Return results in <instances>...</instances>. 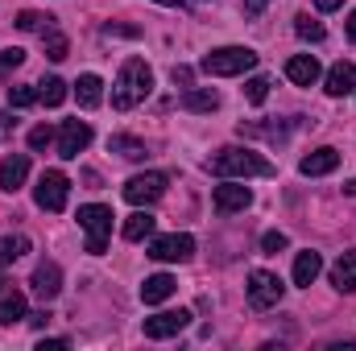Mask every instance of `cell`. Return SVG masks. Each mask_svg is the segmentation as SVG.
<instances>
[{
    "instance_id": "8992f818",
    "label": "cell",
    "mask_w": 356,
    "mask_h": 351,
    "mask_svg": "<svg viewBox=\"0 0 356 351\" xmlns=\"http://www.w3.org/2000/svg\"><path fill=\"white\" fill-rule=\"evenodd\" d=\"M166 186H170V178L166 174H137L124 182V198L133 203V207H149V203H158L162 194H166Z\"/></svg>"
},
{
    "instance_id": "cb8c5ba5",
    "label": "cell",
    "mask_w": 356,
    "mask_h": 351,
    "mask_svg": "<svg viewBox=\"0 0 356 351\" xmlns=\"http://www.w3.org/2000/svg\"><path fill=\"white\" fill-rule=\"evenodd\" d=\"M21 318H29V314H25V298H21V293H4V298H0V327H13V323H21Z\"/></svg>"
},
{
    "instance_id": "f546056e",
    "label": "cell",
    "mask_w": 356,
    "mask_h": 351,
    "mask_svg": "<svg viewBox=\"0 0 356 351\" xmlns=\"http://www.w3.org/2000/svg\"><path fill=\"white\" fill-rule=\"evenodd\" d=\"M266 95H269V79L266 75H253V79L245 83V99H249V103H266Z\"/></svg>"
},
{
    "instance_id": "ffe728a7",
    "label": "cell",
    "mask_w": 356,
    "mask_h": 351,
    "mask_svg": "<svg viewBox=\"0 0 356 351\" xmlns=\"http://www.w3.org/2000/svg\"><path fill=\"white\" fill-rule=\"evenodd\" d=\"M154 223H158V219H154L149 211H137V215H129V219H124L120 236H124V240H133V244H137V240H149V236H154Z\"/></svg>"
},
{
    "instance_id": "4dcf8cb0",
    "label": "cell",
    "mask_w": 356,
    "mask_h": 351,
    "mask_svg": "<svg viewBox=\"0 0 356 351\" xmlns=\"http://www.w3.org/2000/svg\"><path fill=\"white\" fill-rule=\"evenodd\" d=\"M25 62V50H17V46H8V50H0V79L8 75V71H17Z\"/></svg>"
},
{
    "instance_id": "74e56055",
    "label": "cell",
    "mask_w": 356,
    "mask_h": 351,
    "mask_svg": "<svg viewBox=\"0 0 356 351\" xmlns=\"http://www.w3.org/2000/svg\"><path fill=\"white\" fill-rule=\"evenodd\" d=\"M29 323H33V327H46V323H50V310H38V314H29Z\"/></svg>"
},
{
    "instance_id": "ac0fdd59",
    "label": "cell",
    "mask_w": 356,
    "mask_h": 351,
    "mask_svg": "<svg viewBox=\"0 0 356 351\" xmlns=\"http://www.w3.org/2000/svg\"><path fill=\"white\" fill-rule=\"evenodd\" d=\"M332 285H336L340 293H353L356 289V248L353 252H344L340 261L332 264Z\"/></svg>"
},
{
    "instance_id": "3957f363",
    "label": "cell",
    "mask_w": 356,
    "mask_h": 351,
    "mask_svg": "<svg viewBox=\"0 0 356 351\" xmlns=\"http://www.w3.org/2000/svg\"><path fill=\"white\" fill-rule=\"evenodd\" d=\"M253 67H257V54H253L249 46H220V50L203 54V62H199V71H203V75H216V79L245 75V71H253Z\"/></svg>"
},
{
    "instance_id": "7a4b0ae2",
    "label": "cell",
    "mask_w": 356,
    "mask_h": 351,
    "mask_svg": "<svg viewBox=\"0 0 356 351\" xmlns=\"http://www.w3.org/2000/svg\"><path fill=\"white\" fill-rule=\"evenodd\" d=\"M149 87H154V71H149L141 58H129V62L120 67L116 87H112V108H120V112L137 108V103L149 95Z\"/></svg>"
},
{
    "instance_id": "d4e9b609",
    "label": "cell",
    "mask_w": 356,
    "mask_h": 351,
    "mask_svg": "<svg viewBox=\"0 0 356 351\" xmlns=\"http://www.w3.org/2000/svg\"><path fill=\"white\" fill-rule=\"evenodd\" d=\"M108 149L120 153V157H129V162H141V157H145V141H137V137H120V132L108 141Z\"/></svg>"
},
{
    "instance_id": "7402d4cb",
    "label": "cell",
    "mask_w": 356,
    "mask_h": 351,
    "mask_svg": "<svg viewBox=\"0 0 356 351\" xmlns=\"http://www.w3.org/2000/svg\"><path fill=\"white\" fill-rule=\"evenodd\" d=\"M182 108H186V112H216V108H220V91H211V87L186 91V95H182Z\"/></svg>"
},
{
    "instance_id": "5b68a950",
    "label": "cell",
    "mask_w": 356,
    "mask_h": 351,
    "mask_svg": "<svg viewBox=\"0 0 356 351\" xmlns=\"http://www.w3.org/2000/svg\"><path fill=\"white\" fill-rule=\"evenodd\" d=\"M67 198H71V182H67L63 170H46V174L38 178V186H33V203H38L42 211H63Z\"/></svg>"
},
{
    "instance_id": "f35d334b",
    "label": "cell",
    "mask_w": 356,
    "mask_h": 351,
    "mask_svg": "<svg viewBox=\"0 0 356 351\" xmlns=\"http://www.w3.org/2000/svg\"><path fill=\"white\" fill-rule=\"evenodd\" d=\"M340 4H344V0H315L319 12H332V8H340Z\"/></svg>"
},
{
    "instance_id": "ba28073f",
    "label": "cell",
    "mask_w": 356,
    "mask_h": 351,
    "mask_svg": "<svg viewBox=\"0 0 356 351\" xmlns=\"http://www.w3.org/2000/svg\"><path fill=\"white\" fill-rule=\"evenodd\" d=\"M282 293H286V285L277 281V273H266V268H253V273H249V302H253L257 310L277 306Z\"/></svg>"
},
{
    "instance_id": "277c9868",
    "label": "cell",
    "mask_w": 356,
    "mask_h": 351,
    "mask_svg": "<svg viewBox=\"0 0 356 351\" xmlns=\"http://www.w3.org/2000/svg\"><path fill=\"white\" fill-rule=\"evenodd\" d=\"M79 228L88 232V252L91 257H104V248H108V232H112V211L99 207V203L79 207Z\"/></svg>"
},
{
    "instance_id": "83f0119b",
    "label": "cell",
    "mask_w": 356,
    "mask_h": 351,
    "mask_svg": "<svg viewBox=\"0 0 356 351\" xmlns=\"http://www.w3.org/2000/svg\"><path fill=\"white\" fill-rule=\"evenodd\" d=\"M294 33H298L302 42H323V37H327V33H323V25H319V21H311L307 12H302V17H294Z\"/></svg>"
},
{
    "instance_id": "52a82bcc",
    "label": "cell",
    "mask_w": 356,
    "mask_h": 351,
    "mask_svg": "<svg viewBox=\"0 0 356 351\" xmlns=\"http://www.w3.org/2000/svg\"><path fill=\"white\" fill-rule=\"evenodd\" d=\"M149 257L162 264L170 261H191L195 257V240L186 232H170V236H149Z\"/></svg>"
},
{
    "instance_id": "603a6c76",
    "label": "cell",
    "mask_w": 356,
    "mask_h": 351,
    "mask_svg": "<svg viewBox=\"0 0 356 351\" xmlns=\"http://www.w3.org/2000/svg\"><path fill=\"white\" fill-rule=\"evenodd\" d=\"M17 29H25V33H50V29H54V17L25 8V12H17Z\"/></svg>"
},
{
    "instance_id": "d6a6232c",
    "label": "cell",
    "mask_w": 356,
    "mask_h": 351,
    "mask_svg": "<svg viewBox=\"0 0 356 351\" xmlns=\"http://www.w3.org/2000/svg\"><path fill=\"white\" fill-rule=\"evenodd\" d=\"M8 103H13V108H29V103H38V87H8Z\"/></svg>"
},
{
    "instance_id": "5bb4252c",
    "label": "cell",
    "mask_w": 356,
    "mask_h": 351,
    "mask_svg": "<svg viewBox=\"0 0 356 351\" xmlns=\"http://www.w3.org/2000/svg\"><path fill=\"white\" fill-rule=\"evenodd\" d=\"M319 75H323V71H319V58H315V54H294V58L286 62V79L298 83V87H311Z\"/></svg>"
},
{
    "instance_id": "ab89813d",
    "label": "cell",
    "mask_w": 356,
    "mask_h": 351,
    "mask_svg": "<svg viewBox=\"0 0 356 351\" xmlns=\"http://www.w3.org/2000/svg\"><path fill=\"white\" fill-rule=\"evenodd\" d=\"M67 348V339H46V343H42V351H63Z\"/></svg>"
},
{
    "instance_id": "60d3db41",
    "label": "cell",
    "mask_w": 356,
    "mask_h": 351,
    "mask_svg": "<svg viewBox=\"0 0 356 351\" xmlns=\"http://www.w3.org/2000/svg\"><path fill=\"white\" fill-rule=\"evenodd\" d=\"M348 37H353V42H356V12H353V17H348Z\"/></svg>"
},
{
    "instance_id": "4fadbf2b",
    "label": "cell",
    "mask_w": 356,
    "mask_h": 351,
    "mask_svg": "<svg viewBox=\"0 0 356 351\" xmlns=\"http://www.w3.org/2000/svg\"><path fill=\"white\" fill-rule=\"evenodd\" d=\"M336 166H340V153H336L332 145H323V149H311V153L298 162V170H302L307 178H323V174H332Z\"/></svg>"
},
{
    "instance_id": "e0dca14e",
    "label": "cell",
    "mask_w": 356,
    "mask_h": 351,
    "mask_svg": "<svg viewBox=\"0 0 356 351\" xmlns=\"http://www.w3.org/2000/svg\"><path fill=\"white\" fill-rule=\"evenodd\" d=\"M323 83H327V95H336V99H340V95H348V91H356L353 62H336V67L327 71V79H323Z\"/></svg>"
},
{
    "instance_id": "8d00e7d4",
    "label": "cell",
    "mask_w": 356,
    "mask_h": 351,
    "mask_svg": "<svg viewBox=\"0 0 356 351\" xmlns=\"http://www.w3.org/2000/svg\"><path fill=\"white\" fill-rule=\"evenodd\" d=\"M17 128V120H13V112H0V132H13Z\"/></svg>"
},
{
    "instance_id": "30bf717a",
    "label": "cell",
    "mask_w": 356,
    "mask_h": 351,
    "mask_svg": "<svg viewBox=\"0 0 356 351\" xmlns=\"http://www.w3.org/2000/svg\"><path fill=\"white\" fill-rule=\"evenodd\" d=\"M88 145H91V124L88 120H67V124L58 128V157L75 162Z\"/></svg>"
},
{
    "instance_id": "b9f144b4",
    "label": "cell",
    "mask_w": 356,
    "mask_h": 351,
    "mask_svg": "<svg viewBox=\"0 0 356 351\" xmlns=\"http://www.w3.org/2000/svg\"><path fill=\"white\" fill-rule=\"evenodd\" d=\"M158 4H182V0H158Z\"/></svg>"
},
{
    "instance_id": "484cf974",
    "label": "cell",
    "mask_w": 356,
    "mask_h": 351,
    "mask_svg": "<svg viewBox=\"0 0 356 351\" xmlns=\"http://www.w3.org/2000/svg\"><path fill=\"white\" fill-rule=\"evenodd\" d=\"M29 252V240L25 236H0V264H13Z\"/></svg>"
},
{
    "instance_id": "e575fe53",
    "label": "cell",
    "mask_w": 356,
    "mask_h": 351,
    "mask_svg": "<svg viewBox=\"0 0 356 351\" xmlns=\"http://www.w3.org/2000/svg\"><path fill=\"white\" fill-rule=\"evenodd\" d=\"M269 0H241V8H245V17H261L266 12Z\"/></svg>"
},
{
    "instance_id": "6da1fadb",
    "label": "cell",
    "mask_w": 356,
    "mask_h": 351,
    "mask_svg": "<svg viewBox=\"0 0 356 351\" xmlns=\"http://www.w3.org/2000/svg\"><path fill=\"white\" fill-rule=\"evenodd\" d=\"M207 166H211V174H216V178H269V174H273V166H269L261 153L241 149V145L220 149Z\"/></svg>"
},
{
    "instance_id": "44dd1931",
    "label": "cell",
    "mask_w": 356,
    "mask_h": 351,
    "mask_svg": "<svg viewBox=\"0 0 356 351\" xmlns=\"http://www.w3.org/2000/svg\"><path fill=\"white\" fill-rule=\"evenodd\" d=\"M75 99H79V108H99V99H104V83H99V75H79V83H75Z\"/></svg>"
},
{
    "instance_id": "2e32d148",
    "label": "cell",
    "mask_w": 356,
    "mask_h": 351,
    "mask_svg": "<svg viewBox=\"0 0 356 351\" xmlns=\"http://www.w3.org/2000/svg\"><path fill=\"white\" fill-rule=\"evenodd\" d=\"M175 289H178V281L170 273H154V277H145V285H141V302H145V306H162Z\"/></svg>"
},
{
    "instance_id": "7c38bea8",
    "label": "cell",
    "mask_w": 356,
    "mask_h": 351,
    "mask_svg": "<svg viewBox=\"0 0 356 351\" xmlns=\"http://www.w3.org/2000/svg\"><path fill=\"white\" fill-rule=\"evenodd\" d=\"M29 285H33V293H38L42 302H54L58 289H63V268H58L54 261H42L38 268H33V281H29Z\"/></svg>"
},
{
    "instance_id": "836d02e7",
    "label": "cell",
    "mask_w": 356,
    "mask_h": 351,
    "mask_svg": "<svg viewBox=\"0 0 356 351\" xmlns=\"http://www.w3.org/2000/svg\"><path fill=\"white\" fill-rule=\"evenodd\" d=\"M286 244H290V240H286L282 232H266V236H261V252H282Z\"/></svg>"
},
{
    "instance_id": "9c48e42d",
    "label": "cell",
    "mask_w": 356,
    "mask_h": 351,
    "mask_svg": "<svg viewBox=\"0 0 356 351\" xmlns=\"http://www.w3.org/2000/svg\"><path fill=\"white\" fill-rule=\"evenodd\" d=\"M211 203H216L220 215H232V211H245V207L253 203V190L245 186V178H241V182H236V178H224V186H216Z\"/></svg>"
},
{
    "instance_id": "7bdbcfd3",
    "label": "cell",
    "mask_w": 356,
    "mask_h": 351,
    "mask_svg": "<svg viewBox=\"0 0 356 351\" xmlns=\"http://www.w3.org/2000/svg\"><path fill=\"white\" fill-rule=\"evenodd\" d=\"M4 285H8V281H4V277H0V293H4Z\"/></svg>"
},
{
    "instance_id": "9a60e30c",
    "label": "cell",
    "mask_w": 356,
    "mask_h": 351,
    "mask_svg": "<svg viewBox=\"0 0 356 351\" xmlns=\"http://www.w3.org/2000/svg\"><path fill=\"white\" fill-rule=\"evenodd\" d=\"M29 178V157L25 153H8L4 162H0V186L13 194V190H21V182Z\"/></svg>"
},
{
    "instance_id": "d590c367",
    "label": "cell",
    "mask_w": 356,
    "mask_h": 351,
    "mask_svg": "<svg viewBox=\"0 0 356 351\" xmlns=\"http://www.w3.org/2000/svg\"><path fill=\"white\" fill-rule=\"evenodd\" d=\"M175 83H182V87H191V67H175Z\"/></svg>"
},
{
    "instance_id": "d6986e66",
    "label": "cell",
    "mask_w": 356,
    "mask_h": 351,
    "mask_svg": "<svg viewBox=\"0 0 356 351\" xmlns=\"http://www.w3.org/2000/svg\"><path fill=\"white\" fill-rule=\"evenodd\" d=\"M319 273H323V257H319V252L307 248V252L294 257V285H311Z\"/></svg>"
},
{
    "instance_id": "1f68e13d",
    "label": "cell",
    "mask_w": 356,
    "mask_h": 351,
    "mask_svg": "<svg viewBox=\"0 0 356 351\" xmlns=\"http://www.w3.org/2000/svg\"><path fill=\"white\" fill-rule=\"evenodd\" d=\"M54 141V132H50V124H38V128H29V149L33 153H42L46 145Z\"/></svg>"
},
{
    "instance_id": "8fae6325",
    "label": "cell",
    "mask_w": 356,
    "mask_h": 351,
    "mask_svg": "<svg viewBox=\"0 0 356 351\" xmlns=\"http://www.w3.org/2000/svg\"><path fill=\"white\" fill-rule=\"evenodd\" d=\"M186 327H191V310H162V314L145 318V339H175Z\"/></svg>"
},
{
    "instance_id": "4316f807",
    "label": "cell",
    "mask_w": 356,
    "mask_h": 351,
    "mask_svg": "<svg viewBox=\"0 0 356 351\" xmlns=\"http://www.w3.org/2000/svg\"><path fill=\"white\" fill-rule=\"evenodd\" d=\"M38 99H42L46 108H58V103L67 99V83H63V79H46V83H38Z\"/></svg>"
},
{
    "instance_id": "f1b7e54d",
    "label": "cell",
    "mask_w": 356,
    "mask_h": 351,
    "mask_svg": "<svg viewBox=\"0 0 356 351\" xmlns=\"http://www.w3.org/2000/svg\"><path fill=\"white\" fill-rule=\"evenodd\" d=\"M42 37H46V58L63 62V58H67V37H63L58 29H50V33H42Z\"/></svg>"
}]
</instances>
